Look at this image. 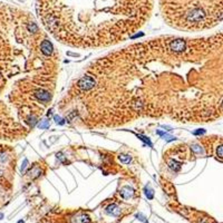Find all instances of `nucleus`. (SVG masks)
I'll use <instances>...</instances> for the list:
<instances>
[{
  "mask_svg": "<svg viewBox=\"0 0 223 223\" xmlns=\"http://www.w3.org/2000/svg\"><path fill=\"white\" fill-rule=\"evenodd\" d=\"M14 174L12 150L0 144V202L11 191Z\"/></svg>",
  "mask_w": 223,
  "mask_h": 223,
  "instance_id": "nucleus-3",
  "label": "nucleus"
},
{
  "mask_svg": "<svg viewBox=\"0 0 223 223\" xmlns=\"http://www.w3.org/2000/svg\"><path fill=\"white\" fill-rule=\"evenodd\" d=\"M18 130L17 124L9 116V112L6 109L5 104L0 101V139L14 137Z\"/></svg>",
  "mask_w": 223,
  "mask_h": 223,
  "instance_id": "nucleus-4",
  "label": "nucleus"
},
{
  "mask_svg": "<svg viewBox=\"0 0 223 223\" xmlns=\"http://www.w3.org/2000/svg\"><path fill=\"white\" fill-rule=\"evenodd\" d=\"M94 86H95V79H93L90 76H84L78 81V87L83 90H89Z\"/></svg>",
  "mask_w": 223,
  "mask_h": 223,
  "instance_id": "nucleus-5",
  "label": "nucleus"
},
{
  "mask_svg": "<svg viewBox=\"0 0 223 223\" xmlns=\"http://www.w3.org/2000/svg\"><path fill=\"white\" fill-rule=\"evenodd\" d=\"M217 156L220 158H223V145L217 148Z\"/></svg>",
  "mask_w": 223,
  "mask_h": 223,
  "instance_id": "nucleus-7",
  "label": "nucleus"
},
{
  "mask_svg": "<svg viewBox=\"0 0 223 223\" xmlns=\"http://www.w3.org/2000/svg\"><path fill=\"white\" fill-rule=\"evenodd\" d=\"M39 31L30 14L0 3V86H3V80L14 75L19 46Z\"/></svg>",
  "mask_w": 223,
  "mask_h": 223,
  "instance_id": "nucleus-2",
  "label": "nucleus"
},
{
  "mask_svg": "<svg viewBox=\"0 0 223 223\" xmlns=\"http://www.w3.org/2000/svg\"><path fill=\"white\" fill-rule=\"evenodd\" d=\"M37 14L57 40L75 47L123 41L150 19L154 0H37Z\"/></svg>",
  "mask_w": 223,
  "mask_h": 223,
  "instance_id": "nucleus-1",
  "label": "nucleus"
},
{
  "mask_svg": "<svg viewBox=\"0 0 223 223\" xmlns=\"http://www.w3.org/2000/svg\"><path fill=\"white\" fill-rule=\"evenodd\" d=\"M119 159H121L122 162H124V163H127V162L130 161V156H126V155H122V156L119 157Z\"/></svg>",
  "mask_w": 223,
  "mask_h": 223,
  "instance_id": "nucleus-6",
  "label": "nucleus"
},
{
  "mask_svg": "<svg viewBox=\"0 0 223 223\" xmlns=\"http://www.w3.org/2000/svg\"><path fill=\"white\" fill-rule=\"evenodd\" d=\"M19 223H23V222H22V221H19Z\"/></svg>",
  "mask_w": 223,
  "mask_h": 223,
  "instance_id": "nucleus-8",
  "label": "nucleus"
}]
</instances>
